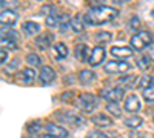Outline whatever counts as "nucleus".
I'll return each mask as SVG.
<instances>
[{
    "label": "nucleus",
    "instance_id": "nucleus-1",
    "mask_svg": "<svg viewBox=\"0 0 154 138\" xmlns=\"http://www.w3.org/2000/svg\"><path fill=\"white\" fill-rule=\"evenodd\" d=\"M117 9L112 6H96L93 9H89L85 14V22L88 25H103L117 17Z\"/></svg>",
    "mask_w": 154,
    "mask_h": 138
},
{
    "label": "nucleus",
    "instance_id": "nucleus-2",
    "mask_svg": "<svg viewBox=\"0 0 154 138\" xmlns=\"http://www.w3.org/2000/svg\"><path fill=\"white\" fill-rule=\"evenodd\" d=\"M130 43H131V48L137 49V51H142V49L148 48L152 43V37L146 31H139V32H136L131 37V42Z\"/></svg>",
    "mask_w": 154,
    "mask_h": 138
},
{
    "label": "nucleus",
    "instance_id": "nucleus-3",
    "mask_svg": "<svg viewBox=\"0 0 154 138\" xmlns=\"http://www.w3.org/2000/svg\"><path fill=\"white\" fill-rule=\"evenodd\" d=\"M103 69L108 74H125V72H128L131 69V66H130V63H126L125 60L117 58V60L108 61V63L103 66Z\"/></svg>",
    "mask_w": 154,
    "mask_h": 138
},
{
    "label": "nucleus",
    "instance_id": "nucleus-4",
    "mask_svg": "<svg viewBox=\"0 0 154 138\" xmlns=\"http://www.w3.org/2000/svg\"><path fill=\"white\" fill-rule=\"evenodd\" d=\"M77 107L83 112H93L97 107V98L93 94H82L77 100Z\"/></svg>",
    "mask_w": 154,
    "mask_h": 138
},
{
    "label": "nucleus",
    "instance_id": "nucleus-5",
    "mask_svg": "<svg viewBox=\"0 0 154 138\" xmlns=\"http://www.w3.org/2000/svg\"><path fill=\"white\" fill-rule=\"evenodd\" d=\"M123 95H125L123 87H114V89H103V91H100V97L103 100H106V101L119 103L120 100L123 98Z\"/></svg>",
    "mask_w": 154,
    "mask_h": 138
},
{
    "label": "nucleus",
    "instance_id": "nucleus-6",
    "mask_svg": "<svg viewBox=\"0 0 154 138\" xmlns=\"http://www.w3.org/2000/svg\"><path fill=\"white\" fill-rule=\"evenodd\" d=\"M105 55H106L105 48H103V46H96L93 51H91V54H89L88 63L91 65V66H99L102 61L105 60Z\"/></svg>",
    "mask_w": 154,
    "mask_h": 138
},
{
    "label": "nucleus",
    "instance_id": "nucleus-7",
    "mask_svg": "<svg viewBox=\"0 0 154 138\" xmlns=\"http://www.w3.org/2000/svg\"><path fill=\"white\" fill-rule=\"evenodd\" d=\"M38 78H40L42 84H51L56 80V72H54V69L51 66H43L42 71H40V75H38Z\"/></svg>",
    "mask_w": 154,
    "mask_h": 138
},
{
    "label": "nucleus",
    "instance_id": "nucleus-8",
    "mask_svg": "<svg viewBox=\"0 0 154 138\" xmlns=\"http://www.w3.org/2000/svg\"><path fill=\"white\" fill-rule=\"evenodd\" d=\"M133 49L134 48H130V46H114L111 48V54L116 57V58H128V57H131L134 52H133Z\"/></svg>",
    "mask_w": 154,
    "mask_h": 138
},
{
    "label": "nucleus",
    "instance_id": "nucleus-9",
    "mask_svg": "<svg viewBox=\"0 0 154 138\" xmlns=\"http://www.w3.org/2000/svg\"><path fill=\"white\" fill-rule=\"evenodd\" d=\"M17 78H19L22 83H25V84L32 83L34 78H35V71H34V68H32V66H28V68L22 69V71L19 72V75H17Z\"/></svg>",
    "mask_w": 154,
    "mask_h": 138
},
{
    "label": "nucleus",
    "instance_id": "nucleus-10",
    "mask_svg": "<svg viewBox=\"0 0 154 138\" xmlns=\"http://www.w3.org/2000/svg\"><path fill=\"white\" fill-rule=\"evenodd\" d=\"M140 106H142V104H140V100H139L137 95H128L125 98V103H123L125 110H128V112H137L140 109Z\"/></svg>",
    "mask_w": 154,
    "mask_h": 138
},
{
    "label": "nucleus",
    "instance_id": "nucleus-11",
    "mask_svg": "<svg viewBox=\"0 0 154 138\" xmlns=\"http://www.w3.org/2000/svg\"><path fill=\"white\" fill-rule=\"evenodd\" d=\"M0 22L5 26H11V25H14L17 22V14L11 9H3L2 14H0Z\"/></svg>",
    "mask_w": 154,
    "mask_h": 138
},
{
    "label": "nucleus",
    "instance_id": "nucleus-12",
    "mask_svg": "<svg viewBox=\"0 0 154 138\" xmlns=\"http://www.w3.org/2000/svg\"><path fill=\"white\" fill-rule=\"evenodd\" d=\"M53 40H54V37L53 34H49V32H45L43 35H38L37 39H35V45L37 48H40V49H48L51 45H53Z\"/></svg>",
    "mask_w": 154,
    "mask_h": 138
},
{
    "label": "nucleus",
    "instance_id": "nucleus-13",
    "mask_svg": "<svg viewBox=\"0 0 154 138\" xmlns=\"http://www.w3.org/2000/svg\"><path fill=\"white\" fill-rule=\"evenodd\" d=\"M74 54H75V58L77 60H80V61H85L89 58V54H91V51L88 49V46L85 43H79V45H75L74 48Z\"/></svg>",
    "mask_w": 154,
    "mask_h": 138
},
{
    "label": "nucleus",
    "instance_id": "nucleus-14",
    "mask_svg": "<svg viewBox=\"0 0 154 138\" xmlns=\"http://www.w3.org/2000/svg\"><path fill=\"white\" fill-rule=\"evenodd\" d=\"M45 129H46L48 134L54 135V137H57V138H66V137H68V131L63 129V128H60V126H57V124H54V123L46 124Z\"/></svg>",
    "mask_w": 154,
    "mask_h": 138
},
{
    "label": "nucleus",
    "instance_id": "nucleus-15",
    "mask_svg": "<svg viewBox=\"0 0 154 138\" xmlns=\"http://www.w3.org/2000/svg\"><path fill=\"white\" fill-rule=\"evenodd\" d=\"M125 124L130 129H133V131H137L140 126L143 124V120L140 118V117H137V115H130L128 118H125Z\"/></svg>",
    "mask_w": 154,
    "mask_h": 138
},
{
    "label": "nucleus",
    "instance_id": "nucleus-16",
    "mask_svg": "<svg viewBox=\"0 0 154 138\" xmlns=\"http://www.w3.org/2000/svg\"><path fill=\"white\" fill-rule=\"evenodd\" d=\"M94 80H96V74H94L93 71H88V69L80 71V74H79V81H80L82 84H91Z\"/></svg>",
    "mask_w": 154,
    "mask_h": 138
},
{
    "label": "nucleus",
    "instance_id": "nucleus-17",
    "mask_svg": "<svg viewBox=\"0 0 154 138\" xmlns=\"http://www.w3.org/2000/svg\"><path fill=\"white\" fill-rule=\"evenodd\" d=\"M93 123L96 124V126H102V128H105V126H111L112 124V120L105 115V114H97L93 117Z\"/></svg>",
    "mask_w": 154,
    "mask_h": 138
},
{
    "label": "nucleus",
    "instance_id": "nucleus-18",
    "mask_svg": "<svg viewBox=\"0 0 154 138\" xmlns=\"http://www.w3.org/2000/svg\"><path fill=\"white\" fill-rule=\"evenodd\" d=\"M23 31L26 35H35L38 31H40V26L35 22H25L23 23Z\"/></svg>",
    "mask_w": 154,
    "mask_h": 138
},
{
    "label": "nucleus",
    "instance_id": "nucleus-19",
    "mask_svg": "<svg viewBox=\"0 0 154 138\" xmlns=\"http://www.w3.org/2000/svg\"><path fill=\"white\" fill-rule=\"evenodd\" d=\"M71 29L74 32H82L83 31V19L80 14H77L75 17L71 19Z\"/></svg>",
    "mask_w": 154,
    "mask_h": 138
},
{
    "label": "nucleus",
    "instance_id": "nucleus-20",
    "mask_svg": "<svg viewBox=\"0 0 154 138\" xmlns=\"http://www.w3.org/2000/svg\"><path fill=\"white\" fill-rule=\"evenodd\" d=\"M54 55H56V58H65V57H68V48L65 46V43H56V46H54Z\"/></svg>",
    "mask_w": 154,
    "mask_h": 138
},
{
    "label": "nucleus",
    "instance_id": "nucleus-21",
    "mask_svg": "<svg viewBox=\"0 0 154 138\" xmlns=\"http://www.w3.org/2000/svg\"><path fill=\"white\" fill-rule=\"evenodd\" d=\"M137 81H139V78L136 77V75H126V77L120 78L119 83L123 87H134V86H137Z\"/></svg>",
    "mask_w": 154,
    "mask_h": 138
},
{
    "label": "nucleus",
    "instance_id": "nucleus-22",
    "mask_svg": "<svg viewBox=\"0 0 154 138\" xmlns=\"http://www.w3.org/2000/svg\"><path fill=\"white\" fill-rule=\"evenodd\" d=\"M62 120L66 121L68 124H72V126H79V124H82L85 121L80 115H74V114H66L65 117H62Z\"/></svg>",
    "mask_w": 154,
    "mask_h": 138
},
{
    "label": "nucleus",
    "instance_id": "nucleus-23",
    "mask_svg": "<svg viewBox=\"0 0 154 138\" xmlns=\"http://www.w3.org/2000/svg\"><path fill=\"white\" fill-rule=\"evenodd\" d=\"M149 55H145V54H142V55H139L137 58H136V63H137V68L139 69H142V71H146L148 68H149Z\"/></svg>",
    "mask_w": 154,
    "mask_h": 138
},
{
    "label": "nucleus",
    "instance_id": "nucleus-24",
    "mask_svg": "<svg viewBox=\"0 0 154 138\" xmlns=\"http://www.w3.org/2000/svg\"><path fill=\"white\" fill-rule=\"evenodd\" d=\"M106 110L109 112L111 115H114V117H120L122 115V109L119 107V104L116 103V101H109L106 104Z\"/></svg>",
    "mask_w": 154,
    "mask_h": 138
},
{
    "label": "nucleus",
    "instance_id": "nucleus-25",
    "mask_svg": "<svg viewBox=\"0 0 154 138\" xmlns=\"http://www.w3.org/2000/svg\"><path fill=\"white\" fill-rule=\"evenodd\" d=\"M68 26H71V20H69V17H68L66 14H62V16L59 17V28H60V31H62V32H65V31L68 29Z\"/></svg>",
    "mask_w": 154,
    "mask_h": 138
},
{
    "label": "nucleus",
    "instance_id": "nucleus-26",
    "mask_svg": "<svg viewBox=\"0 0 154 138\" xmlns=\"http://www.w3.org/2000/svg\"><path fill=\"white\" fill-rule=\"evenodd\" d=\"M152 84V77H149V75H143V77H140L139 81H137V87H140V89H146L148 86Z\"/></svg>",
    "mask_w": 154,
    "mask_h": 138
},
{
    "label": "nucleus",
    "instance_id": "nucleus-27",
    "mask_svg": "<svg viewBox=\"0 0 154 138\" xmlns=\"http://www.w3.org/2000/svg\"><path fill=\"white\" fill-rule=\"evenodd\" d=\"M26 63L29 65V66H40V58H38V55L37 54H34V52H29L28 55H26Z\"/></svg>",
    "mask_w": 154,
    "mask_h": 138
},
{
    "label": "nucleus",
    "instance_id": "nucleus-28",
    "mask_svg": "<svg viewBox=\"0 0 154 138\" xmlns=\"http://www.w3.org/2000/svg\"><path fill=\"white\" fill-rule=\"evenodd\" d=\"M45 23H46V26H48V28H56V26H59V17H57L56 14L46 16Z\"/></svg>",
    "mask_w": 154,
    "mask_h": 138
},
{
    "label": "nucleus",
    "instance_id": "nucleus-29",
    "mask_svg": "<svg viewBox=\"0 0 154 138\" xmlns=\"http://www.w3.org/2000/svg\"><path fill=\"white\" fill-rule=\"evenodd\" d=\"M142 95H143V98L146 100V101H154V84H151V86L146 87V89H143Z\"/></svg>",
    "mask_w": 154,
    "mask_h": 138
},
{
    "label": "nucleus",
    "instance_id": "nucleus-30",
    "mask_svg": "<svg viewBox=\"0 0 154 138\" xmlns=\"http://www.w3.org/2000/svg\"><path fill=\"white\" fill-rule=\"evenodd\" d=\"M2 46H3V48L6 46L8 49H17L19 43L14 42V40H11L9 37H6V39H5V37H2Z\"/></svg>",
    "mask_w": 154,
    "mask_h": 138
},
{
    "label": "nucleus",
    "instance_id": "nucleus-31",
    "mask_svg": "<svg viewBox=\"0 0 154 138\" xmlns=\"http://www.w3.org/2000/svg\"><path fill=\"white\" fill-rule=\"evenodd\" d=\"M96 40H97L99 43H108V42L111 40V34L102 31V32H99V34L96 35Z\"/></svg>",
    "mask_w": 154,
    "mask_h": 138
},
{
    "label": "nucleus",
    "instance_id": "nucleus-32",
    "mask_svg": "<svg viewBox=\"0 0 154 138\" xmlns=\"http://www.w3.org/2000/svg\"><path fill=\"white\" fill-rule=\"evenodd\" d=\"M2 8L12 11L14 8H19V2L17 0H2Z\"/></svg>",
    "mask_w": 154,
    "mask_h": 138
},
{
    "label": "nucleus",
    "instance_id": "nucleus-33",
    "mask_svg": "<svg viewBox=\"0 0 154 138\" xmlns=\"http://www.w3.org/2000/svg\"><path fill=\"white\" fill-rule=\"evenodd\" d=\"M19 65H20V61H19V58H16V60H12V61H11V63H9L5 69H6V72H9V74H11V72H14V71H17V69H19Z\"/></svg>",
    "mask_w": 154,
    "mask_h": 138
},
{
    "label": "nucleus",
    "instance_id": "nucleus-34",
    "mask_svg": "<svg viewBox=\"0 0 154 138\" xmlns=\"http://www.w3.org/2000/svg\"><path fill=\"white\" fill-rule=\"evenodd\" d=\"M86 138H108L103 132H99V131H93V132H89Z\"/></svg>",
    "mask_w": 154,
    "mask_h": 138
},
{
    "label": "nucleus",
    "instance_id": "nucleus-35",
    "mask_svg": "<svg viewBox=\"0 0 154 138\" xmlns=\"http://www.w3.org/2000/svg\"><path fill=\"white\" fill-rule=\"evenodd\" d=\"M6 37H9L11 40H14V42H20V35H19V32H16V31H8V34H6Z\"/></svg>",
    "mask_w": 154,
    "mask_h": 138
},
{
    "label": "nucleus",
    "instance_id": "nucleus-36",
    "mask_svg": "<svg viewBox=\"0 0 154 138\" xmlns=\"http://www.w3.org/2000/svg\"><path fill=\"white\" fill-rule=\"evenodd\" d=\"M42 12H45L46 16L56 14V8H54V6H43V8H42Z\"/></svg>",
    "mask_w": 154,
    "mask_h": 138
},
{
    "label": "nucleus",
    "instance_id": "nucleus-37",
    "mask_svg": "<svg viewBox=\"0 0 154 138\" xmlns=\"http://www.w3.org/2000/svg\"><path fill=\"white\" fill-rule=\"evenodd\" d=\"M139 25H140L139 19H137V17H133L131 22H130V28H131V29H139Z\"/></svg>",
    "mask_w": 154,
    "mask_h": 138
},
{
    "label": "nucleus",
    "instance_id": "nucleus-38",
    "mask_svg": "<svg viewBox=\"0 0 154 138\" xmlns=\"http://www.w3.org/2000/svg\"><path fill=\"white\" fill-rule=\"evenodd\" d=\"M28 131H29V132H32V134H37V132H40V124H37V123L31 124V126L28 128Z\"/></svg>",
    "mask_w": 154,
    "mask_h": 138
},
{
    "label": "nucleus",
    "instance_id": "nucleus-39",
    "mask_svg": "<svg viewBox=\"0 0 154 138\" xmlns=\"http://www.w3.org/2000/svg\"><path fill=\"white\" fill-rule=\"evenodd\" d=\"M6 58H8V51H5V48H2V51H0V60H2V65H5Z\"/></svg>",
    "mask_w": 154,
    "mask_h": 138
},
{
    "label": "nucleus",
    "instance_id": "nucleus-40",
    "mask_svg": "<svg viewBox=\"0 0 154 138\" xmlns=\"http://www.w3.org/2000/svg\"><path fill=\"white\" fill-rule=\"evenodd\" d=\"M40 138H57V137H54V135H51V134H46V135H42Z\"/></svg>",
    "mask_w": 154,
    "mask_h": 138
},
{
    "label": "nucleus",
    "instance_id": "nucleus-41",
    "mask_svg": "<svg viewBox=\"0 0 154 138\" xmlns=\"http://www.w3.org/2000/svg\"><path fill=\"white\" fill-rule=\"evenodd\" d=\"M151 16H152V17H154V9H152V11H151Z\"/></svg>",
    "mask_w": 154,
    "mask_h": 138
},
{
    "label": "nucleus",
    "instance_id": "nucleus-42",
    "mask_svg": "<svg viewBox=\"0 0 154 138\" xmlns=\"http://www.w3.org/2000/svg\"><path fill=\"white\" fill-rule=\"evenodd\" d=\"M152 120H154V115H152Z\"/></svg>",
    "mask_w": 154,
    "mask_h": 138
}]
</instances>
